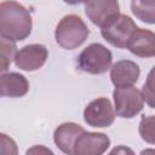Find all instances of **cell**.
I'll return each instance as SVG.
<instances>
[{"instance_id":"cell-1","label":"cell","mask_w":155,"mask_h":155,"mask_svg":"<svg viewBox=\"0 0 155 155\" xmlns=\"http://www.w3.org/2000/svg\"><path fill=\"white\" fill-rule=\"evenodd\" d=\"M33 28L29 11L17 1L5 0L0 5V34L2 38L22 41L27 39Z\"/></svg>"},{"instance_id":"cell-2","label":"cell","mask_w":155,"mask_h":155,"mask_svg":"<svg viewBox=\"0 0 155 155\" xmlns=\"http://www.w3.org/2000/svg\"><path fill=\"white\" fill-rule=\"evenodd\" d=\"M90 35V30L81 17L76 15L64 16L54 30L57 44L64 50H74L80 47Z\"/></svg>"},{"instance_id":"cell-3","label":"cell","mask_w":155,"mask_h":155,"mask_svg":"<svg viewBox=\"0 0 155 155\" xmlns=\"http://www.w3.org/2000/svg\"><path fill=\"white\" fill-rule=\"evenodd\" d=\"M111 52L105 46L98 42L90 44L78 57L79 68L82 71L92 75L104 74L111 68Z\"/></svg>"},{"instance_id":"cell-4","label":"cell","mask_w":155,"mask_h":155,"mask_svg":"<svg viewBox=\"0 0 155 155\" xmlns=\"http://www.w3.org/2000/svg\"><path fill=\"white\" fill-rule=\"evenodd\" d=\"M114 109L119 117L132 119L139 114L144 107L142 91L134 86L115 87L113 92Z\"/></svg>"},{"instance_id":"cell-5","label":"cell","mask_w":155,"mask_h":155,"mask_svg":"<svg viewBox=\"0 0 155 155\" xmlns=\"http://www.w3.org/2000/svg\"><path fill=\"white\" fill-rule=\"evenodd\" d=\"M137 28L138 27L130 16L120 13L101 28V34L110 45L119 48H126L131 35Z\"/></svg>"},{"instance_id":"cell-6","label":"cell","mask_w":155,"mask_h":155,"mask_svg":"<svg viewBox=\"0 0 155 155\" xmlns=\"http://www.w3.org/2000/svg\"><path fill=\"white\" fill-rule=\"evenodd\" d=\"M115 109L107 97L91 101L84 109V120L91 127H109L115 121Z\"/></svg>"},{"instance_id":"cell-7","label":"cell","mask_w":155,"mask_h":155,"mask_svg":"<svg viewBox=\"0 0 155 155\" xmlns=\"http://www.w3.org/2000/svg\"><path fill=\"white\" fill-rule=\"evenodd\" d=\"M85 13L94 25L102 28L120 15V5L117 0H87Z\"/></svg>"},{"instance_id":"cell-8","label":"cell","mask_w":155,"mask_h":155,"mask_svg":"<svg viewBox=\"0 0 155 155\" xmlns=\"http://www.w3.org/2000/svg\"><path fill=\"white\" fill-rule=\"evenodd\" d=\"M48 58L47 48L41 44H30L17 51L15 64L17 68L25 71H34L40 69Z\"/></svg>"},{"instance_id":"cell-9","label":"cell","mask_w":155,"mask_h":155,"mask_svg":"<svg viewBox=\"0 0 155 155\" xmlns=\"http://www.w3.org/2000/svg\"><path fill=\"white\" fill-rule=\"evenodd\" d=\"M110 139L101 132L84 131L76 139L74 145L75 155H101L108 150Z\"/></svg>"},{"instance_id":"cell-10","label":"cell","mask_w":155,"mask_h":155,"mask_svg":"<svg viewBox=\"0 0 155 155\" xmlns=\"http://www.w3.org/2000/svg\"><path fill=\"white\" fill-rule=\"evenodd\" d=\"M126 48L140 58L155 57V33L148 29L137 28L131 35Z\"/></svg>"},{"instance_id":"cell-11","label":"cell","mask_w":155,"mask_h":155,"mask_svg":"<svg viewBox=\"0 0 155 155\" xmlns=\"http://www.w3.org/2000/svg\"><path fill=\"white\" fill-rule=\"evenodd\" d=\"M139 67L130 59H122L114 63L110 68V80L115 87L133 86L139 79Z\"/></svg>"},{"instance_id":"cell-12","label":"cell","mask_w":155,"mask_h":155,"mask_svg":"<svg viewBox=\"0 0 155 155\" xmlns=\"http://www.w3.org/2000/svg\"><path fill=\"white\" fill-rule=\"evenodd\" d=\"M84 131V127L75 122H64L54 130L53 142L64 154L73 155L75 142Z\"/></svg>"},{"instance_id":"cell-13","label":"cell","mask_w":155,"mask_h":155,"mask_svg":"<svg viewBox=\"0 0 155 155\" xmlns=\"http://www.w3.org/2000/svg\"><path fill=\"white\" fill-rule=\"evenodd\" d=\"M29 91V82L27 78L19 73H1L0 78V94L2 97L21 98Z\"/></svg>"},{"instance_id":"cell-14","label":"cell","mask_w":155,"mask_h":155,"mask_svg":"<svg viewBox=\"0 0 155 155\" xmlns=\"http://www.w3.org/2000/svg\"><path fill=\"white\" fill-rule=\"evenodd\" d=\"M131 11L142 22L155 24V0H131Z\"/></svg>"},{"instance_id":"cell-15","label":"cell","mask_w":155,"mask_h":155,"mask_svg":"<svg viewBox=\"0 0 155 155\" xmlns=\"http://www.w3.org/2000/svg\"><path fill=\"white\" fill-rule=\"evenodd\" d=\"M16 54H17L16 41L1 36L0 39V70L1 73H6L12 61H15Z\"/></svg>"},{"instance_id":"cell-16","label":"cell","mask_w":155,"mask_h":155,"mask_svg":"<svg viewBox=\"0 0 155 155\" xmlns=\"http://www.w3.org/2000/svg\"><path fill=\"white\" fill-rule=\"evenodd\" d=\"M139 136L149 144H155V115L143 116L139 122Z\"/></svg>"},{"instance_id":"cell-17","label":"cell","mask_w":155,"mask_h":155,"mask_svg":"<svg viewBox=\"0 0 155 155\" xmlns=\"http://www.w3.org/2000/svg\"><path fill=\"white\" fill-rule=\"evenodd\" d=\"M142 96L150 108H155V65L148 73L147 80L142 87Z\"/></svg>"},{"instance_id":"cell-18","label":"cell","mask_w":155,"mask_h":155,"mask_svg":"<svg viewBox=\"0 0 155 155\" xmlns=\"http://www.w3.org/2000/svg\"><path fill=\"white\" fill-rule=\"evenodd\" d=\"M34 151H39V153L45 151V153H51V154H52V151H51L50 149H46V148H42V147H34L33 149H29V150L27 151V154H29V153H34Z\"/></svg>"},{"instance_id":"cell-19","label":"cell","mask_w":155,"mask_h":155,"mask_svg":"<svg viewBox=\"0 0 155 155\" xmlns=\"http://www.w3.org/2000/svg\"><path fill=\"white\" fill-rule=\"evenodd\" d=\"M120 151H124V153H131V154H132V150H130V149H127V148H125V147L115 148L114 150H111V154H114V153H120Z\"/></svg>"},{"instance_id":"cell-20","label":"cell","mask_w":155,"mask_h":155,"mask_svg":"<svg viewBox=\"0 0 155 155\" xmlns=\"http://www.w3.org/2000/svg\"><path fill=\"white\" fill-rule=\"evenodd\" d=\"M65 4H69V5H79V4H82V2H86L87 0H63Z\"/></svg>"},{"instance_id":"cell-21","label":"cell","mask_w":155,"mask_h":155,"mask_svg":"<svg viewBox=\"0 0 155 155\" xmlns=\"http://www.w3.org/2000/svg\"><path fill=\"white\" fill-rule=\"evenodd\" d=\"M142 153H155V150H144Z\"/></svg>"}]
</instances>
